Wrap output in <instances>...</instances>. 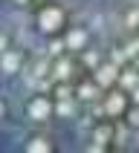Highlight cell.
Listing matches in <instances>:
<instances>
[{
	"label": "cell",
	"mask_w": 139,
	"mask_h": 153,
	"mask_svg": "<svg viewBox=\"0 0 139 153\" xmlns=\"http://www.w3.org/2000/svg\"><path fill=\"white\" fill-rule=\"evenodd\" d=\"M139 147V0H0V150Z\"/></svg>",
	"instance_id": "1"
}]
</instances>
